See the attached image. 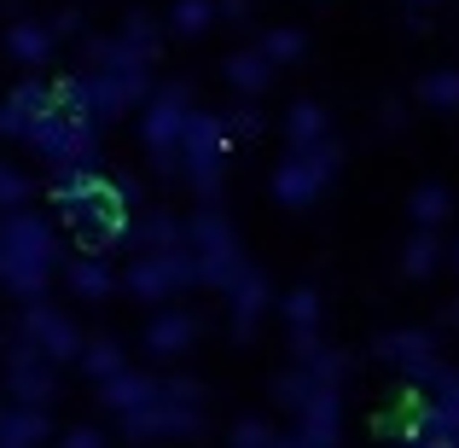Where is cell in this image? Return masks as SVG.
Listing matches in <instances>:
<instances>
[{
    "instance_id": "1",
    "label": "cell",
    "mask_w": 459,
    "mask_h": 448,
    "mask_svg": "<svg viewBox=\"0 0 459 448\" xmlns=\"http://www.w3.org/2000/svg\"><path fill=\"white\" fill-rule=\"evenodd\" d=\"M337 169H343V146H337V140L280 157V169H273V198H280L285 210H308V204L325 198V187L337 180Z\"/></svg>"
},
{
    "instance_id": "2",
    "label": "cell",
    "mask_w": 459,
    "mask_h": 448,
    "mask_svg": "<svg viewBox=\"0 0 459 448\" xmlns=\"http://www.w3.org/2000/svg\"><path fill=\"white\" fill-rule=\"evenodd\" d=\"M227 146H233V135H227V117L192 111L186 140H180V163H186L192 187H198L204 198H210V192L221 187V175H227Z\"/></svg>"
},
{
    "instance_id": "3",
    "label": "cell",
    "mask_w": 459,
    "mask_h": 448,
    "mask_svg": "<svg viewBox=\"0 0 459 448\" xmlns=\"http://www.w3.org/2000/svg\"><path fill=\"white\" fill-rule=\"evenodd\" d=\"M372 356H378L384 367H395V373H402V379H407V391H425V384L437 379L442 367H448V361H442L437 332H419V326H407V332H384Z\"/></svg>"
},
{
    "instance_id": "4",
    "label": "cell",
    "mask_w": 459,
    "mask_h": 448,
    "mask_svg": "<svg viewBox=\"0 0 459 448\" xmlns=\"http://www.w3.org/2000/svg\"><path fill=\"white\" fill-rule=\"evenodd\" d=\"M337 437H343V391H320L303 414H297L291 443L297 448H337Z\"/></svg>"
},
{
    "instance_id": "5",
    "label": "cell",
    "mask_w": 459,
    "mask_h": 448,
    "mask_svg": "<svg viewBox=\"0 0 459 448\" xmlns=\"http://www.w3.org/2000/svg\"><path fill=\"white\" fill-rule=\"evenodd\" d=\"M186 123H192L186 88H169V93H157V105H152V117H146V140H152L157 152H180V140H186Z\"/></svg>"
},
{
    "instance_id": "6",
    "label": "cell",
    "mask_w": 459,
    "mask_h": 448,
    "mask_svg": "<svg viewBox=\"0 0 459 448\" xmlns=\"http://www.w3.org/2000/svg\"><path fill=\"white\" fill-rule=\"evenodd\" d=\"M227 297H233V338H250V332H256V321L268 314V303H273V285H268V274L250 268Z\"/></svg>"
},
{
    "instance_id": "7",
    "label": "cell",
    "mask_w": 459,
    "mask_h": 448,
    "mask_svg": "<svg viewBox=\"0 0 459 448\" xmlns=\"http://www.w3.org/2000/svg\"><path fill=\"white\" fill-rule=\"evenodd\" d=\"M285 140H291V152L325 146V140H332V111H325L320 100H297L291 111H285Z\"/></svg>"
},
{
    "instance_id": "8",
    "label": "cell",
    "mask_w": 459,
    "mask_h": 448,
    "mask_svg": "<svg viewBox=\"0 0 459 448\" xmlns=\"http://www.w3.org/2000/svg\"><path fill=\"white\" fill-rule=\"evenodd\" d=\"M280 314H285V326H291V338H320L325 303H320L314 285H291V292L280 297Z\"/></svg>"
},
{
    "instance_id": "9",
    "label": "cell",
    "mask_w": 459,
    "mask_h": 448,
    "mask_svg": "<svg viewBox=\"0 0 459 448\" xmlns=\"http://www.w3.org/2000/svg\"><path fill=\"white\" fill-rule=\"evenodd\" d=\"M407 215L419 222V233H437V227L454 215V192H448V187H437V180H425V187L407 198Z\"/></svg>"
},
{
    "instance_id": "10",
    "label": "cell",
    "mask_w": 459,
    "mask_h": 448,
    "mask_svg": "<svg viewBox=\"0 0 459 448\" xmlns=\"http://www.w3.org/2000/svg\"><path fill=\"white\" fill-rule=\"evenodd\" d=\"M227 82H233L245 100H256V93L273 88V65L256 53V47H250V53H233V58H227Z\"/></svg>"
},
{
    "instance_id": "11",
    "label": "cell",
    "mask_w": 459,
    "mask_h": 448,
    "mask_svg": "<svg viewBox=\"0 0 459 448\" xmlns=\"http://www.w3.org/2000/svg\"><path fill=\"white\" fill-rule=\"evenodd\" d=\"M448 262V245H442V233H413L402 250V274L407 280H430V274Z\"/></svg>"
},
{
    "instance_id": "12",
    "label": "cell",
    "mask_w": 459,
    "mask_h": 448,
    "mask_svg": "<svg viewBox=\"0 0 459 448\" xmlns=\"http://www.w3.org/2000/svg\"><path fill=\"white\" fill-rule=\"evenodd\" d=\"M256 53L268 58L273 70H280V65H297V58L308 53V35H303V30H268V35H262V47H256Z\"/></svg>"
},
{
    "instance_id": "13",
    "label": "cell",
    "mask_w": 459,
    "mask_h": 448,
    "mask_svg": "<svg viewBox=\"0 0 459 448\" xmlns=\"http://www.w3.org/2000/svg\"><path fill=\"white\" fill-rule=\"evenodd\" d=\"M419 105H430V111H459V70H430V76L419 82Z\"/></svg>"
},
{
    "instance_id": "14",
    "label": "cell",
    "mask_w": 459,
    "mask_h": 448,
    "mask_svg": "<svg viewBox=\"0 0 459 448\" xmlns=\"http://www.w3.org/2000/svg\"><path fill=\"white\" fill-rule=\"evenodd\" d=\"M186 344H192V321L186 314H163V321L152 326V349L157 356H180Z\"/></svg>"
},
{
    "instance_id": "15",
    "label": "cell",
    "mask_w": 459,
    "mask_h": 448,
    "mask_svg": "<svg viewBox=\"0 0 459 448\" xmlns=\"http://www.w3.org/2000/svg\"><path fill=\"white\" fill-rule=\"evenodd\" d=\"M273 396H280V408H291V414H303V408L314 402V396H320V384H314L303 367H291V373L280 379V391H273Z\"/></svg>"
},
{
    "instance_id": "16",
    "label": "cell",
    "mask_w": 459,
    "mask_h": 448,
    "mask_svg": "<svg viewBox=\"0 0 459 448\" xmlns=\"http://www.w3.org/2000/svg\"><path fill=\"white\" fill-rule=\"evenodd\" d=\"M233 448H280V431H273V426H262V419H238Z\"/></svg>"
},
{
    "instance_id": "17",
    "label": "cell",
    "mask_w": 459,
    "mask_h": 448,
    "mask_svg": "<svg viewBox=\"0 0 459 448\" xmlns=\"http://www.w3.org/2000/svg\"><path fill=\"white\" fill-rule=\"evenodd\" d=\"M210 18H215V0H180L175 6V30H186V35H198Z\"/></svg>"
},
{
    "instance_id": "18",
    "label": "cell",
    "mask_w": 459,
    "mask_h": 448,
    "mask_svg": "<svg viewBox=\"0 0 459 448\" xmlns=\"http://www.w3.org/2000/svg\"><path fill=\"white\" fill-rule=\"evenodd\" d=\"M256 128H262V117H256L250 100H238L233 111H227V135H256Z\"/></svg>"
},
{
    "instance_id": "19",
    "label": "cell",
    "mask_w": 459,
    "mask_h": 448,
    "mask_svg": "<svg viewBox=\"0 0 459 448\" xmlns=\"http://www.w3.org/2000/svg\"><path fill=\"white\" fill-rule=\"evenodd\" d=\"M378 123H384V128L402 123V100H384V117H378Z\"/></svg>"
},
{
    "instance_id": "20",
    "label": "cell",
    "mask_w": 459,
    "mask_h": 448,
    "mask_svg": "<svg viewBox=\"0 0 459 448\" xmlns=\"http://www.w3.org/2000/svg\"><path fill=\"white\" fill-rule=\"evenodd\" d=\"M442 321H448V326H454V332H459V303H448V314H442Z\"/></svg>"
},
{
    "instance_id": "21",
    "label": "cell",
    "mask_w": 459,
    "mask_h": 448,
    "mask_svg": "<svg viewBox=\"0 0 459 448\" xmlns=\"http://www.w3.org/2000/svg\"><path fill=\"white\" fill-rule=\"evenodd\" d=\"M448 262H454V274H459V239H454V250H448Z\"/></svg>"
},
{
    "instance_id": "22",
    "label": "cell",
    "mask_w": 459,
    "mask_h": 448,
    "mask_svg": "<svg viewBox=\"0 0 459 448\" xmlns=\"http://www.w3.org/2000/svg\"><path fill=\"white\" fill-rule=\"evenodd\" d=\"M395 448H430V443H395Z\"/></svg>"
},
{
    "instance_id": "23",
    "label": "cell",
    "mask_w": 459,
    "mask_h": 448,
    "mask_svg": "<svg viewBox=\"0 0 459 448\" xmlns=\"http://www.w3.org/2000/svg\"><path fill=\"white\" fill-rule=\"evenodd\" d=\"M407 6H437V0H407Z\"/></svg>"
}]
</instances>
